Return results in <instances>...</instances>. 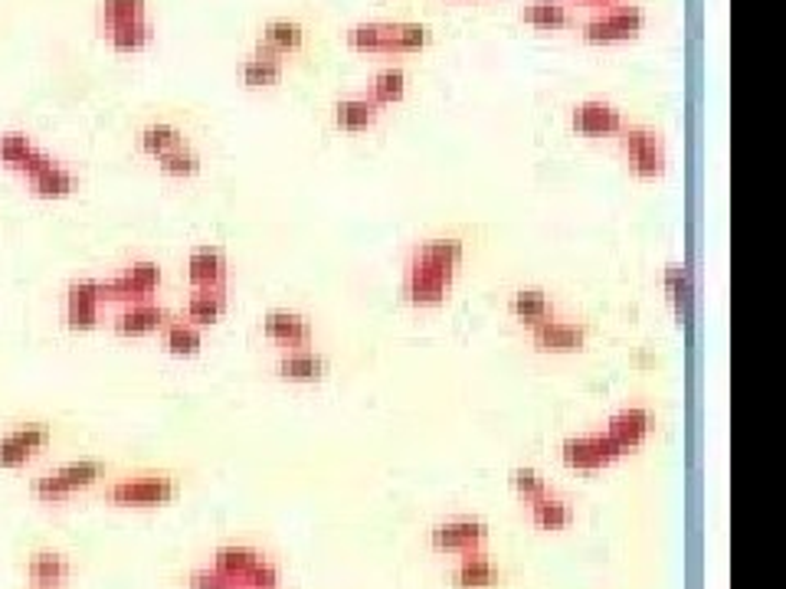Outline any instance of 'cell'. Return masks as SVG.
Returning a JSON list of instances; mask_svg holds the SVG:
<instances>
[{"label":"cell","mask_w":786,"mask_h":589,"mask_svg":"<svg viewBox=\"0 0 786 589\" xmlns=\"http://www.w3.org/2000/svg\"><path fill=\"white\" fill-rule=\"evenodd\" d=\"M512 484H515V491L522 494L524 501H534V498L547 494V481L541 478L537 469H515L512 471Z\"/></svg>","instance_id":"obj_38"},{"label":"cell","mask_w":786,"mask_h":589,"mask_svg":"<svg viewBox=\"0 0 786 589\" xmlns=\"http://www.w3.org/2000/svg\"><path fill=\"white\" fill-rule=\"evenodd\" d=\"M466 255V242L459 236H433L423 239L403 269V295L413 305H439L456 279V269Z\"/></svg>","instance_id":"obj_1"},{"label":"cell","mask_w":786,"mask_h":589,"mask_svg":"<svg viewBox=\"0 0 786 589\" xmlns=\"http://www.w3.org/2000/svg\"><path fill=\"white\" fill-rule=\"evenodd\" d=\"M531 345L541 353H574L587 345V325L570 318H544L531 325Z\"/></svg>","instance_id":"obj_12"},{"label":"cell","mask_w":786,"mask_h":589,"mask_svg":"<svg viewBox=\"0 0 786 589\" xmlns=\"http://www.w3.org/2000/svg\"><path fill=\"white\" fill-rule=\"evenodd\" d=\"M345 40L351 50H361V53H416L433 40V33L426 23L368 20V23H354L345 33Z\"/></svg>","instance_id":"obj_2"},{"label":"cell","mask_w":786,"mask_h":589,"mask_svg":"<svg viewBox=\"0 0 786 589\" xmlns=\"http://www.w3.org/2000/svg\"><path fill=\"white\" fill-rule=\"evenodd\" d=\"M161 341L174 357H194L204 348V328H197L187 318H167L161 328Z\"/></svg>","instance_id":"obj_26"},{"label":"cell","mask_w":786,"mask_h":589,"mask_svg":"<svg viewBox=\"0 0 786 589\" xmlns=\"http://www.w3.org/2000/svg\"><path fill=\"white\" fill-rule=\"evenodd\" d=\"M148 17V0H102L99 3V26L112 30L119 23L144 20Z\"/></svg>","instance_id":"obj_35"},{"label":"cell","mask_w":786,"mask_h":589,"mask_svg":"<svg viewBox=\"0 0 786 589\" xmlns=\"http://www.w3.org/2000/svg\"><path fill=\"white\" fill-rule=\"evenodd\" d=\"M570 124L574 131L587 134V138H603V134H620L623 128V112L613 102L603 99H587L580 106H574L570 112Z\"/></svg>","instance_id":"obj_17"},{"label":"cell","mask_w":786,"mask_h":589,"mask_svg":"<svg viewBox=\"0 0 786 589\" xmlns=\"http://www.w3.org/2000/svg\"><path fill=\"white\" fill-rule=\"evenodd\" d=\"M227 312V288H190L187 305H184V318L194 321L197 328H207L214 321H220Z\"/></svg>","instance_id":"obj_23"},{"label":"cell","mask_w":786,"mask_h":589,"mask_svg":"<svg viewBox=\"0 0 786 589\" xmlns=\"http://www.w3.org/2000/svg\"><path fill=\"white\" fill-rule=\"evenodd\" d=\"M53 439L50 423H23L0 436V469H20Z\"/></svg>","instance_id":"obj_11"},{"label":"cell","mask_w":786,"mask_h":589,"mask_svg":"<svg viewBox=\"0 0 786 589\" xmlns=\"http://www.w3.org/2000/svg\"><path fill=\"white\" fill-rule=\"evenodd\" d=\"M167 321V308L154 298H144V302H129L122 305V312L116 315L112 328L125 338H144V335H154L161 331Z\"/></svg>","instance_id":"obj_18"},{"label":"cell","mask_w":786,"mask_h":589,"mask_svg":"<svg viewBox=\"0 0 786 589\" xmlns=\"http://www.w3.org/2000/svg\"><path fill=\"white\" fill-rule=\"evenodd\" d=\"M26 574H30V580L36 583V587H46V589H56L66 577H69V564H66V557L63 554H53V550H40V554H33L30 557V564H26Z\"/></svg>","instance_id":"obj_29"},{"label":"cell","mask_w":786,"mask_h":589,"mask_svg":"<svg viewBox=\"0 0 786 589\" xmlns=\"http://www.w3.org/2000/svg\"><path fill=\"white\" fill-rule=\"evenodd\" d=\"M23 181H26V187H30L36 197H43V200H63V197H69V194L79 187L76 171H73L69 164L56 161L53 154H50L36 171H30Z\"/></svg>","instance_id":"obj_15"},{"label":"cell","mask_w":786,"mask_h":589,"mask_svg":"<svg viewBox=\"0 0 786 589\" xmlns=\"http://www.w3.org/2000/svg\"><path fill=\"white\" fill-rule=\"evenodd\" d=\"M646 23V13L643 7L636 3H613L607 7L603 13H593L590 20H583L580 33L587 43H623V40H633Z\"/></svg>","instance_id":"obj_6"},{"label":"cell","mask_w":786,"mask_h":589,"mask_svg":"<svg viewBox=\"0 0 786 589\" xmlns=\"http://www.w3.org/2000/svg\"><path fill=\"white\" fill-rule=\"evenodd\" d=\"M190 589H243V587L233 583L230 577H223L217 567H210V570H194V574H190Z\"/></svg>","instance_id":"obj_39"},{"label":"cell","mask_w":786,"mask_h":589,"mask_svg":"<svg viewBox=\"0 0 786 589\" xmlns=\"http://www.w3.org/2000/svg\"><path fill=\"white\" fill-rule=\"evenodd\" d=\"M522 20L534 30H567V26H574L570 7L564 0H531L522 7Z\"/></svg>","instance_id":"obj_28"},{"label":"cell","mask_w":786,"mask_h":589,"mask_svg":"<svg viewBox=\"0 0 786 589\" xmlns=\"http://www.w3.org/2000/svg\"><path fill=\"white\" fill-rule=\"evenodd\" d=\"M649 429H653V413H649L646 406H623V410H616V413L610 416V423H607V436H610L623 452L636 449V446L649 436Z\"/></svg>","instance_id":"obj_20"},{"label":"cell","mask_w":786,"mask_h":589,"mask_svg":"<svg viewBox=\"0 0 786 589\" xmlns=\"http://www.w3.org/2000/svg\"><path fill=\"white\" fill-rule=\"evenodd\" d=\"M527 504H531V521L537 527H544V531H560V527H567L574 521L570 504L564 498H554L550 491L534 498V501H527Z\"/></svg>","instance_id":"obj_32"},{"label":"cell","mask_w":786,"mask_h":589,"mask_svg":"<svg viewBox=\"0 0 786 589\" xmlns=\"http://www.w3.org/2000/svg\"><path fill=\"white\" fill-rule=\"evenodd\" d=\"M302 43H305V26H302L298 20H288V17H275V20H269L260 33L262 50L279 53V56L302 50Z\"/></svg>","instance_id":"obj_24"},{"label":"cell","mask_w":786,"mask_h":589,"mask_svg":"<svg viewBox=\"0 0 786 589\" xmlns=\"http://www.w3.org/2000/svg\"><path fill=\"white\" fill-rule=\"evenodd\" d=\"M161 282H164V272L154 259H134L122 272H116L109 279H99V288H102V302L129 305V302L154 298Z\"/></svg>","instance_id":"obj_3"},{"label":"cell","mask_w":786,"mask_h":589,"mask_svg":"<svg viewBox=\"0 0 786 589\" xmlns=\"http://www.w3.org/2000/svg\"><path fill=\"white\" fill-rule=\"evenodd\" d=\"M102 288L99 279H76L63 298V321L73 331H92L102 321Z\"/></svg>","instance_id":"obj_8"},{"label":"cell","mask_w":786,"mask_h":589,"mask_svg":"<svg viewBox=\"0 0 786 589\" xmlns=\"http://www.w3.org/2000/svg\"><path fill=\"white\" fill-rule=\"evenodd\" d=\"M106 36H109V43L119 53H138V50H144L154 40V26L144 17V20H131V23H119V26L106 30Z\"/></svg>","instance_id":"obj_34"},{"label":"cell","mask_w":786,"mask_h":589,"mask_svg":"<svg viewBox=\"0 0 786 589\" xmlns=\"http://www.w3.org/2000/svg\"><path fill=\"white\" fill-rule=\"evenodd\" d=\"M502 580V570L479 550L462 554V560L452 570V583L459 589H489Z\"/></svg>","instance_id":"obj_22"},{"label":"cell","mask_w":786,"mask_h":589,"mask_svg":"<svg viewBox=\"0 0 786 589\" xmlns=\"http://www.w3.org/2000/svg\"><path fill=\"white\" fill-rule=\"evenodd\" d=\"M230 262L227 252L214 242L194 246L187 255V282L190 288H227Z\"/></svg>","instance_id":"obj_13"},{"label":"cell","mask_w":786,"mask_h":589,"mask_svg":"<svg viewBox=\"0 0 786 589\" xmlns=\"http://www.w3.org/2000/svg\"><path fill=\"white\" fill-rule=\"evenodd\" d=\"M138 144H141L144 154H151V157L157 161L164 151L184 144V131H181L177 124H171V121H151V124H144V128L138 131Z\"/></svg>","instance_id":"obj_31"},{"label":"cell","mask_w":786,"mask_h":589,"mask_svg":"<svg viewBox=\"0 0 786 589\" xmlns=\"http://www.w3.org/2000/svg\"><path fill=\"white\" fill-rule=\"evenodd\" d=\"M489 537V527L479 517H452L433 531V547L436 550H452V554H469L479 550Z\"/></svg>","instance_id":"obj_16"},{"label":"cell","mask_w":786,"mask_h":589,"mask_svg":"<svg viewBox=\"0 0 786 589\" xmlns=\"http://www.w3.org/2000/svg\"><path fill=\"white\" fill-rule=\"evenodd\" d=\"M262 335L282 348H308L315 331H312V321L302 315V312H292V308H272L262 315Z\"/></svg>","instance_id":"obj_14"},{"label":"cell","mask_w":786,"mask_h":589,"mask_svg":"<svg viewBox=\"0 0 786 589\" xmlns=\"http://www.w3.org/2000/svg\"><path fill=\"white\" fill-rule=\"evenodd\" d=\"M36 589H46V587H36Z\"/></svg>","instance_id":"obj_41"},{"label":"cell","mask_w":786,"mask_h":589,"mask_svg":"<svg viewBox=\"0 0 786 589\" xmlns=\"http://www.w3.org/2000/svg\"><path fill=\"white\" fill-rule=\"evenodd\" d=\"M102 471H106L102 469V462H96V459L69 462V466H63V469L36 478V481H33V494H36L40 501H63V498H69V494H76V491L96 484V481L102 478Z\"/></svg>","instance_id":"obj_7"},{"label":"cell","mask_w":786,"mask_h":589,"mask_svg":"<svg viewBox=\"0 0 786 589\" xmlns=\"http://www.w3.org/2000/svg\"><path fill=\"white\" fill-rule=\"evenodd\" d=\"M620 148L626 154V164L640 174V177H658L665 174L668 154H665V141L662 134L649 124H623L620 128Z\"/></svg>","instance_id":"obj_5"},{"label":"cell","mask_w":786,"mask_h":589,"mask_svg":"<svg viewBox=\"0 0 786 589\" xmlns=\"http://www.w3.org/2000/svg\"><path fill=\"white\" fill-rule=\"evenodd\" d=\"M46 157H50V151H43L26 131H0V164L17 171L20 177H26Z\"/></svg>","instance_id":"obj_19"},{"label":"cell","mask_w":786,"mask_h":589,"mask_svg":"<svg viewBox=\"0 0 786 589\" xmlns=\"http://www.w3.org/2000/svg\"><path fill=\"white\" fill-rule=\"evenodd\" d=\"M214 567L243 589H275L279 570L253 547H220Z\"/></svg>","instance_id":"obj_4"},{"label":"cell","mask_w":786,"mask_h":589,"mask_svg":"<svg viewBox=\"0 0 786 589\" xmlns=\"http://www.w3.org/2000/svg\"><path fill=\"white\" fill-rule=\"evenodd\" d=\"M662 282H665L668 302H672L678 312H685V305H688V298H691V272H688V265H685V262H668Z\"/></svg>","instance_id":"obj_37"},{"label":"cell","mask_w":786,"mask_h":589,"mask_svg":"<svg viewBox=\"0 0 786 589\" xmlns=\"http://www.w3.org/2000/svg\"><path fill=\"white\" fill-rule=\"evenodd\" d=\"M177 494V484L171 475H138L116 481L106 498L112 504H129V508H151V504H167Z\"/></svg>","instance_id":"obj_9"},{"label":"cell","mask_w":786,"mask_h":589,"mask_svg":"<svg viewBox=\"0 0 786 589\" xmlns=\"http://www.w3.org/2000/svg\"><path fill=\"white\" fill-rule=\"evenodd\" d=\"M560 456L570 469L597 471L607 469L610 462H616L623 456V449L607 436V433H590V436H570L560 446Z\"/></svg>","instance_id":"obj_10"},{"label":"cell","mask_w":786,"mask_h":589,"mask_svg":"<svg viewBox=\"0 0 786 589\" xmlns=\"http://www.w3.org/2000/svg\"><path fill=\"white\" fill-rule=\"evenodd\" d=\"M157 167H161L167 177H194V174H200V154L184 141V144L164 151V154L157 157Z\"/></svg>","instance_id":"obj_36"},{"label":"cell","mask_w":786,"mask_h":589,"mask_svg":"<svg viewBox=\"0 0 786 589\" xmlns=\"http://www.w3.org/2000/svg\"><path fill=\"white\" fill-rule=\"evenodd\" d=\"M381 118V106L368 96H348L335 106V124L341 131H368Z\"/></svg>","instance_id":"obj_27"},{"label":"cell","mask_w":786,"mask_h":589,"mask_svg":"<svg viewBox=\"0 0 786 589\" xmlns=\"http://www.w3.org/2000/svg\"><path fill=\"white\" fill-rule=\"evenodd\" d=\"M403 96H406V73H403V66H384L368 83V99H374L378 106H393Z\"/></svg>","instance_id":"obj_33"},{"label":"cell","mask_w":786,"mask_h":589,"mask_svg":"<svg viewBox=\"0 0 786 589\" xmlns=\"http://www.w3.org/2000/svg\"><path fill=\"white\" fill-rule=\"evenodd\" d=\"M328 370V357L321 351H312L308 348H285L275 360V373L282 380H295V383H312V380H321Z\"/></svg>","instance_id":"obj_21"},{"label":"cell","mask_w":786,"mask_h":589,"mask_svg":"<svg viewBox=\"0 0 786 589\" xmlns=\"http://www.w3.org/2000/svg\"><path fill=\"white\" fill-rule=\"evenodd\" d=\"M282 56L279 53H269L256 46V53H250L243 63H240V79L250 86V89H265V86H275L282 79Z\"/></svg>","instance_id":"obj_25"},{"label":"cell","mask_w":786,"mask_h":589,"mask_svg":"<svg viewBox=\"0 0 786 589\" xmlns=\"http://www.w3.org/2000/svg\"><path fill=\"white\" fill-rule=\"evenodd\" d=\"M509 308H512V315H515L518 321H524L527 328L554 315V305H550V298H547L544 288H518V292L512 295Z\"/></svg>","instance_id":"obj_30"},{"label":"cell","mask_w":786,"mask_h":589,"mask_svg":"<svg viewBox=\"0 0 786 589\" xmlns=\"http://www.w3.org/2000/svg\"><path fill=\"white\" fill-rule=\"evenodd\" d=\"M574 3H590V7H613L620 0H574Z\"/></svg>","instance_id":"obj_40"}]
</instances>
